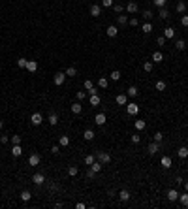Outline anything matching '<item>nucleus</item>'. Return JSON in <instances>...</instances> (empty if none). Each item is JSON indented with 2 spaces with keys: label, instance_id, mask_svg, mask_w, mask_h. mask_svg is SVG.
<instances>
[{
  "label": "nucleus",
  "instance_id": "nucleus-1",
  "mask_svg": "<svg viewBox=\"0 0 188 209\" xmlns=\"http://www.w3.org/2000/svg\"><path fill=\"white\" fill-rule=\"evenodd\" d=\"M30 123L34 124V126H40V124L43 123V115L40 113V111H34V113H32V117H30Z\"/></svg>",
  "mask_w": 188,
  "mask_h": 209
},
{
  "label": "nucleus",
  "instance_id": "nucleus-2",
  "mask_svg": "<svg viewBox=\"0 0 188 209\" xmlns=\"http://www.w3.org/2000/svg\"><path fill=\"white\" fill-rule=\"evenodd\" d=\"M66 77H68V75L64 74V72H57V74H55V79H53V81H55V85H57V87L64 85V79H66Z\"/></svg>",
  "mask_w": 188,
  "mask_h": 209
},
{
  "label": "nucleus",
  "instance_id": "nucleus-3",
  "mask_svg": "<svg viewBox=\"0 0 188 209\" xmlns=\"http://www.w3.org/2000/svg\"><path fill=\"white\" fill-rule=\"evenodd\" d=\"M126 111H128V115H137L139 113V106L135 102H130V104H126Z\"/></svg>",
  "mask_w": 188,
  "mask_h": 209
},
{
  "label": "nucleus",
  "instance_id": "nucleus-4",
  "mask_svg": "<svg viewBox=\"0 0 188 209\" xmlns=\"http://www.w3.org/2000/svg\"><path fill=\"white\" fill-rule=\"evenodd\" d=\"M98 160L102 164H109L111 162V155H109V153H105V151H98Z\"/></svg>",
  "mask_w": 188,
  "mask_h": 209
},
{
  "label": "nucleus",
  "instance_id": "nucleus-5",
  "mask_svg": "<svg viewBox=\"0 0 188 209\" xmlns=\"http://www.w3.org/2000/svg\"><path fill=\"white\" fill-rule=\"evenodd\" d=\"M158 151H160V143H158V141H153L149 147H147V153H149V155H153V156L156 155Z\"/></svg>",
  "mask_w": 188,
  "mask_h": 209
},
{
  "label": "nucleus",
  "instance_id": "nucleus-6",
  "mask_svg": "<svg viewBox=\"0 0 188 209\" xmlns=\"http://www.w3.org/2000/svg\"><path fill=\"white\" fill-rule=\"evenodd\" d=\"M32 181H34V185H43V183H45V175L38 171V173L32 175Z\"/></svg>",
  "mask_w": 188,
  "mask_h": 209
},
{
  "label": "nucleus",
  "instance_id": "nucleus-7",
  "mask_svg": "<svg viewBox=\"0 0 188 209\" xmlns=\"http://www.w3.org/2000/svg\"><path fill=\"white\" fill-rule=\"evenodd\" d=\"M105 34L109 36V38H115V36L119 34V29L115 25H109V26H107V30H105Z\"/></svg>",
  "mask_w": 188,
  "mask_h": 209
},
{
  "label": "nucleus",
  "instance_id": "nucleus-8",
  "mask_svg": "<svg viewBox=\"0 0 188 209\" xmlns=\"http://www.w3.org/2000/svg\"><path fill=\"white\" fill-rule=\"evenodd\" d=\"M105 113H98V115H96V117H94V123L96 124H98V126H103V124H105Z\"/></svg>",
  "mask_w": 188,
  "mask_h": 209
},
{
  "label": "nucleus",
  "instance_id": "nucleus-9",
  "mask_svg": "<svg viewBox=\"0 0 188 209\" xmlns=\"http://www.w3.org/2000/svg\"><path fill=\"white\" fill-rule=\"evenodd\" d=\"M40 160H42V156H40V155H36V153L28 156V164H30V166H38V164H40Z\"/></svg>",
  "mask_w": 188,
  "mask_h": 209
},
{
  "label": "nucleus",
  "instance_id": "nucleus-10",
  "mask_svg": "<svg viewBox=\"0 0 188 209\" xmlns=\"http://www.w3.org/2000/svg\"><path fill=\"white\" fill-rule=\"evenodd\" d=\"M115 102H117L119 106H126V104H128V94H117Z\"/></svg>",
  "mask_w": 188,
  "mask_h": 209
},
{
  "label": "nucleus",
  "instance_id": "nucleus-11",
  "mask_svg": "<svg viewBox=\"0 0 188 209\" xmlns=\"http://www.w3.org/2000/svg\"><path fill=\"white\" fill-rule=\"evenodd\" d=\"M100 13H102V6H100V4H92V6H90V15L98 17Z\"/></svg>",
  "mask_w": 188,
  "mask_h": 209
},
{
  "label": "nucleus",
  "instance_id": "nucleus-12",
  "mask_svg": "<svg viewBox=\"0 0 188 209\" xmlns=\"http://www.w3.org/2000/svg\"><path fill=\"white\" fill-rule=\"evenodd\" d=\"M164 38H166V40H171V38H175V29H171V26H167V29H164Z\"/></svg>",
  "mask_w": 188,
  "mask_h": 209
},
{
  "label": "nucleus",
  "instance_id": "nucleus-13",
  "mask_svg": "<svg viewBox=\"0 0 188 209\" xmlns=\"http://www.w3.org/2000/svg\"><path fill=\"white\" fill-rule=\"evenodd\" d=\"M167 198H169V202H175V200H179V192L175 188H169L167 190Z\"/></svg>",
  "mask_w": 188,
  "mask_h": 209
},
{
  "label": "nucleus",
  "instance_id": "nucleus-14",
  "mask_svg": "<svg viewBox=\"0 0 188 209\" xmlns=\"http://www.w3.org/2000/svg\"><path fill=\"white\" fill-rule=\"evenodd\" d=\"M26 70H28L30 74H34V72L38 70V62H36V60H28V62H26Z\"/></svg>",
  "mask_w": 188,
  "mask_h": 209
},
{
  "label": "nucleus",
  "instance_id": "nucleus-15",
  "mask_svg": "<svg viewBox=\"0 0 188 209\" xmlns=\"http://www.w3.org/2000/svg\"><path fill=\"white\" fill-rule=\"evenodd\" d=\"M137 10H139V8H137V4H135V2H128V6H126L128 13H137Z\"/></svg>",
  "mask_w": 188,
  "mask_h": 209
},
{
  "label": "nucleus",
  "instance_id": "nucleus-16",
  "mask_svg": "<svg viewBox=\"0 0 188 209\" xmlns=\"http://www.w3.org/2000/svg\"><path fill=\"white\" fill-rule=\"evenodd\" d=\"M134 126H135V130H137V132H141V130H145V128H147V123L139 119V121H135V123H134Z\"/></svg>",
  "mask_w": 188,
  "mask_h": 209
},
{
  "label": "nucleus",
  "instance_id": "nucleus-17",
  "mask_svg": "<svg viewBox=\"0 0 188 209\" xmlns=\"http://www.w3.org/2000/svg\"><path fill=\"white\" fill-rule=\"evenodd\" d=\"M160 164H162L164 168H171V166H173V160H171L169 156H162V160H160Z\"/></svg>",
  "mask_w": 188,
  "mask_h": 209
},
{
  "label": "nucleus",
  "instance_id": "nucleus-18",
  "mask_svg": "<svg viewBox=\"0 0 188 209\" xmlns=\"http://www.w3.org/2000/svg\"><path fill=\"white\" fill-rule=\"evenodd\" d=\"M83 138H85L87 141H92V139H94V130H90V128H87V130L83 132Z\"/></svg>",
  "mask_w": 188,
  "mask_h": 209
},
{
  "label": "nucleus",
  "instance_id": "nucleus-19",
  "mask_svg": "<svg viewBox=\"0 0 188 209\" xmlns=\"http://www.w3.org/2000/svg\"><path fill=\"white\" fill-rule=\"evenodd\" d=\"M126 94H128V98H135V96L139 94V89H137V87H134V85H132L130 89H128V92H126Z\"/></svg>",
  "mask_w": 188,
  "mask_h": 209
},
{
  "label": "nucleus",
  "instance_id": "nucleus-20",
  "mask_svg": "<svg viewBox=\"0 0 188 209\" xmlns=\"http://www.w3.org/2000/svg\"><path fill=\"white\" fill-rule=\"evenodd\" d=\"M89 102H90V106H100V102H102V100H100V96L96 94H90V98H89Z\"/></svg>",
  "mask_w": 188,
  "mask_h": 209
},
{
  "label": "nucleus",
  "instance_id": "nucleus-21",
  "mask_svg": "<svg viewBox=\"0 0 188 209\" xmlns=\"http://www.w3.org/2000/svg\"><path fill=\"white\" fill-rule=\"evenodd\" d=\"M21 155H23L21 145H13V147H11V156H15V158H17V156H21Z\"/></svg>",
  "mask_w": 188,
  "mask_h": 209
},
{
  "label": "nucleus",
  "instance_id": "nucleus-22",
  "mask_svg": "<svg viewBox=\"0 0 188 209\" xmlns=\"http://www.w3.org/2000/svg\"><path fill=\"white\" fill-rule=\"evenodd\" d=\"M85 89H87V92H89V94H94V83L92 81H90V79H87V81H85Z\"/></svg>",
  "mask_w": 188,
  "mask_h": 209
},
{
  "label": "nucleus",
  "instance_id": "nucleus-23",
  "mask_svg": "<svg viewBox=\"0 0 188 209\" xmlns=\"http://www.w3.org/2000/svg\"><path fill=\"white\" fill-rule=\"evenodd\" d=\"M179 202H181V206L188 207V192H182V194H179Z\"/></svg>",
  "mask_w": 188,
  "mask_h": 209
},
{
  "label": "nucleus",
  "instance_id": "nucleus-24",
  "mask_svg": "<svg viewBox=\"0 0 188 209\" xmlns=\"http://www.w3.org/2000/svg\"><path fill=\"white\" fill-rule=\"evenodd\" d=\"M102 168H103V164L100 162V160H96V162L92 164V166H90V170H92L94 173H98V171H102Z\"/></svg>",
  "mask_w": 188,
  "mask_h": 209
},
{
  "label": "nucleus",
  "instance_id": "nucleus-25",
  "mask_svg": "<svg viewBox=\"0 0 188 209\" xmlns=\"http://www.w3.org/2000/svg\"><path fill=\"white\" fill-rule=\"evenodd\" d=\"M119 200H121V202H128V200H130V192L128 190H121L119 192Z\"/></svg>",
  "mask_w": 188,
  "mask_h": 209
},
{
  "label": "nucleus",
  "instance_id": "nucleus-26",
  "mask_svg": "<svg viewBox=\"0 0 188 209\" xmlns=\"http://www.w3.org/2000/svg\"><path fill=\"white\" fill-rule=\"evenodd\" d=\"M177 156H179V158H186V156H188V147H179Z\"/></svg>",
  "mask_w": 188,
  "mask_h": 209
},
{
  "label": "nucleus",
  "instance_id": "nucleus-27",
  "mask_svg": "<svg viewBox=\"0 0 188 209\" xmlns=\"http://www.w3.org/2000/svg\"><path fill=\"white\" fill-rule=\"evenodd\" d=\"M58 145H60V147H68V145H70V138H68V136H60Z\"/></svg>",
  "mask_w": 188,
  "mask_h": 209
},
{
  "label": "nucleus",
  "instance_id": "nucleus-28",
  "mask_svg": "<svg viewBox=\"0 0 188 209\" xmlns=\"http://www.w3.org/2000/svg\"><path fill=\"white\" fill-rule=\"evenodd\" d=\"M64 74L68 75V77H75V75H77V68H74V66H70L68 68L66 72H64Z\"/></svg>",
  "mask_w": 188,
  "mask_h": 209
},
{
  "label": "nucleus",
  "instance_id": "nucleus-29",
  "mask_svg": "<svg viewBox=\"0 0 188 209\" xmlns=\"http://www.w3.org/2000/svg\"><path fill=\"white\" fill-rule=\"evenodd\" d=\"M185 10H186V2L185 0H179L177 2V11L179 13H185Z\"/></svg>",
  "mask_w": 188,
  "mask_h": 209
},
{
  "label": "nucleus",
  "instance_id": "nucleus-30",
  "mask_svg": "<svg viewBox=\"0 0 188 209\" xmlns=\"http://www.w3.org/2000/svg\"><path fill=\"white\" fill-rule=\"evenodd\" d=\"M175 47H177L179 51H185L186 49V42L185 40H177V42H175Z\"/></svg>",
  "mask_w": 188,
  "mask_h": 209
},
{
  "label": "nucleus",
  "instance_id": "nucleus-31",
  "mask_svg": "<svg viewBox=\"0 0 188 209\" xmlns=\"http://www.w3.org/2000/svg\"><path fill=\"white\" fill-rule=\"evenodd\" d=\"M77 173H79V168L77 166H70V168H68V175H70V177H75Z\"/></svg>",
  "mask_w": 188,
  "mask_h": 209
},
{
  "label": "nucleus",
  "instance_id": "nucleus-32",
  "mask_svg": "<svg viewBox=\"0 0 188 209\" xmlns=\"http://www.w3.org/2000/svg\"><path fill=\"white\" fill-rule=\"evenodd\" d=\"M153 60H154V62H162V60H164V55L162 53H160V51H154V53H153Z\"/></svg>",
  "mask_w": 188,
  "mask_h": 209
},
{
  "label": "nucleus",
  "instance_id": "nucleus-33",
  "mask_svg": "<svg viewBox=\"0 0 188 209\" xmlns=\"http://www.w3.org/2000/svg\"><path fill=\"white\" fill-rule=\"evenodd\" d=\"M107 85H109L107 77H100L98 79V87H100V89H107Z\"/></svg>",
  "mask_w": 188,
  "mask_h": 209
},
{
  "label": "nucleus",
  "instance_id": "nucleus-34",
  "mask_svg": "<svg viewBox=\"0 0 188 209\" xmlns=\"http://www.w3.org/2000/svg\"><path fill=\"white\" fill-rule=\"evenodd\" d=\"M71 113H75V115H79V113H81V104H79V102L71 104Z\"/></svg>",
  "mask_w": 188,
  "mask_h": 209
},
{
  "label": "nucleus",
  "instance_id": "nucleus-35",
  "mask_svg": "<svg viewBox=\"0 0 188 209\" xmlns=\"http://www.w3.org/2000/svg\"><path fill=\"white\" fill-rule=\"evenodd\" d=\"M19 196H21V200H23V202H28V200L32 198V194H30L28 190H23V192H21Z\"/></svg>",
  "mask_w": 188,
  "mask_h": 209
},
{
  "label": "nucleus",
  "instance_id": "nucleus-36",
  "mask_svg": "<svg viewBox=\"0 0 188 209\" xmlns=\"http://www.w3.org/2000/svg\"><path fill=\"white\" fill-rule=\"evenodd\" d=\"M141 30H143V32H145V34H151V32H153V25H151V23H149V21H147V23H145V25H143V26H141Z\"/></svg>",
  "mask_w": 188,
  "mask_h": 209
},
{
  "label": "nucleus",
  "instance_id": "nucleus-37",
  "mask_svg": "<svg viewBox=\"0 0 188 209\" xmlns=\"http://www.w3.org/2000/svg\"><path fill=\"white\" fill-rule=\"evenodd\" d=\"M57 123H58V115L57 113H49V124H53V126H55Z\"/></svg>",
  "mask_w": 188,
  "mask_h": 209
},
{
  "label": "nucleus",
  "instance_id": "nucleus-38",
  "mask_svg": "<svg viewBox=\"0 0 188 209\" xmlns=\"http://www.w3.org/2000/svg\"><path fill=\"white\" fill-rule=\"evenodd\" d=\"M109 77L113 79V81H119V79H121V72H119V70H113V72L109 74Z\"/></svg>",
  "mask_w": 188,
  "mask_h": 209
},
{
  "label": "nucleus",
  "instance_id": "nucleus-39",
  "mask_svg": "<svg viewBox=\"0 0 188 209\" xmlns=\"http://www.w3.org/2000/svg\"><path fill=\"white\" fill-rule=\"evenodd\" d=\"M94 162H96V160H94V155H87V156H85V164H87V166H92Z\"/></svg>",
  "mask_w": 188,
  "mask_h": 209
},
{
  "label": "nucleus",
  "instance_id": "nucleus-40",
  "mask_svg": "<svg viewBox=\"0 0 188 209\" xmlns=\"http://www.w3.org/2000/svg\"><path fill=\"white\" fill-rule=\"evenodd\" d=\"M154 89H156V91H160V92H162V91H166V81H156Z\"/></svg>",
  "mask_w": 188,
  "mask_h": 209
},
{
  "label": "nucleus",
  "instance_id": "nucleus-41",
  "mask_svg": "<svg viewBox=\"0 0 188 209\" xmlns=\"http://www.w3.org/2000/svg\"><path fill=\"white\" fill-rule=\"evenodd\" d=\"M160 19H167V17H169V11H167L166 10V8H160Z\"/></svg>",
  "mask_w": 188,
  "mask_h": 209
},
{
  "label": "nucleus",
  "instance_id": "nucleus-42",
  "mask_svg": "<svg viewBox=\"0 0 188 209\" xmlns=\"http://www.w3.org/2000/svg\"><path fill=\"white\" fill-rule=\"evenodd\" d=\"M143 17H145L147 21H151V19L154 17V13H153V11H151V10H145V11H143Z\"/></svg>",
  "mask_w": 188,
  "mask_h": 209
},
{
  "label": "nucleus",
  "instance_id": "nucleus-43",
  "mask_svg": "<svg viewBox=\"0 0 188 209\" xmlns=\"http://www.w3.org/2000/svg\"><path fill=\"white\" fill-rule=\"evenodd\" d=\"M75 98H77L79 102H81V100H85V98H87V92H85V91H77V94H75Z\"/></svg>",
  "mask_w": 188,
  "mask_h": 209
},
{
  "label": "nucleus",
  "instance_id": "nucleus-44",
  "mask_svg": "<svg viewBox=\"0 0 188 209\" xmlns=\"http://www.w3.org/2000/svg\"><path fill=\"white\" fill-rule=\"evenodd\" d=\"M117 23H119V25H126V23H128V17H126V15H119V17H117Z\"/></svg>",
  "mask_w": 188,
  "mask_h": 209
},
{
  "label": "nucleus",
  "instance_id": "nucleus-45",
  "mask_svg": "<svg viewBox=\"0 0 188 209\" xmlns=\"http://www.w3.org/2000/svg\"><path fill=\"white\" fill-rule=\"evenodd\" d=\"M11 143H13V145H21V136H11Z\"/></svg>",
  "mask_w": 188,
  "mask_h": 209
},
{
  "label": "nucleus",
  "instance_id": "nucleus-46",
  "mask_svg": "<svg viewBox=\"0 0 188 209\" xmlns=\"http://www.w3.org/2000/svg\"><path fill=\"white\" fill-rule=\"evenodd\" d=\"M102 8H113V0H102Z\"/></svg>",
  "mask_w": 188,
  "mask_h": 209
},
{
  "label": "nucleus",
  "instance_id": "nucleus-47",
  "mask_svg": "<svg viewBox=\"0 0 188 209\" xmlns=\"http://www.w3.org/2000/svg\"><path fill=\"white\" fill-rule=\"evenodd\" d=\"M26 62H28L26 59H17V66L19 68H26Z\"/></svg>",
  "mask_w": 188,
  "mask_h": 209
},
{
  "label": "nucleus",
  "instance_id": "nucleus-48",
  "mask_svg": "<svg viewBox=\"0 0 188 209\" xmlns=\"http://www.w3.org/2000/svg\"><path fill=\"white\" fill-rule=\"evenodd\" d=\"M181 25L185 26V29H188V15H182L181 17Z\"/></svg>",
  "mask_w": 188,
  "mask_h": 209
},
{
  "label": "nucleus",
  "instance_id": "nucleus-49",
  "mask_svg": "<svg viewBox=\"0 0 188 209\" xmlns=\"http://www.w3.org/2000/svg\"><path fill=\"white\" fill-rule=\"evenodd\" d=\"M166 2H167V0H154V6H158V8H166Z\"/></svg>",
  "mask_w": 188,
  "mask_h": 209
},
{
  "label": "nucleus",
  "instance_id": "nucleus-50",
  "mask_svg": "<svg viewBox=\"0 0 188 209\" xmlns=\"http://www.w3.org/2000/svg\"><path fill=\"white\" fill-rule=\"evenodd\" d=\"M143 70L145 72H153V62H145L143 64Z\"/></svg>",
  "mask_w": 188,
  "mask_h": 209
},
{
  "label": "nucleus",
  "instance_id": "nucleus-51",
  "mask_svg": "<svg viewBox=\"0 0 188 209\" xmlns=\"http://www.w3.org/2000/svg\"><path fill=\"white\" fill-rule=\"evenodd\" d=\"M162 139H164V134H162V132H156V134H154V141H162Z\"/></svg>",
  "mask_w": 188,
  "mask_h": 209
},
{
  "label": "nucleus",
  "instance_id": "nucleus-52",
  "mask_svg": "<svg viewBox=\"0 0 188 209\" xmlns=\"http://www.w3.org/2000/svg\"><path fill=\"white\" fill-rule=\"evenodd\" d=\"M113 10L117 11V13H121V11L124 10V8H122V4H113Z\"/></svg>",
  "mask_w": 188,
  "mask_h": 209
},
{
  "label": "nucleus",
  "instance_id": "nucleus-53",
  "mask_svg": "<svg viewBox=\"0 0 188 209\" xmlns=\"http://www.w3.org/2000/svg\"><path fill=\"white\" fill-rule=\"evenodd\" d=\"M139 141H141V136H139V134H134V136H132V143H139Z\"/></svg>",
  "mask_w": 188,
  "mask_h": 209
},
{
  "label": "nucleus",
  "instance_id": "nucleus-54",
  "mask_svg": "<svg viewBox=\"0 0 188 209\" xmlns=\"http://www.w3.org/2000/svg\"><path fill=\"white\" fill-rule=\"evenodd\" d=\"M156 43L160 47H164V43H166V38H164V36H158V40H156Z\"/></svg>",
  "mask_w": 188,
  "mask_h": 209
},
{
  "label": "nucleus",
  "instance_id": "nucleus-55",
  "mask_svg": "<svg viewBox=\"0 0 188 209\" xmlns=\"http://www.w3.org/2000/svg\"><path fill=\"white\" fill-rule=\"evenodd\" d=\"M51 153H53V155H58V153H60V145H53L51 147Z\"/></svg>",
  "mask_w": 188,
  "mask_h": 209
},
{
  "label": "nucleus",
  "instance_id": "nucleus-56",
  "mask_svg": "<svg viewBox=\"0 0 188 209\" xmlns=\"http://www.w3.org/2000/svg\"><path fill=\"white\" fill-rule=\"evenodd\" d=\"M8 141H10V138H8V136H0V143H2V145H6Z\"/></svg>",
  "mask_w": 188,
  "mask_h": 209
},
{
  "label": "nucleus",
  "instance_id": "nucleus-57",
  "mask_svg": "<svg viewBox=\"0 0 188 209\" xmlns=\"http://www.w3.org/2000/svg\"><path fill=\"white\" fill-rule=\"evenodd\" d=\"M128 23H130L132 26H137V25H139V21H137L135 17H134V19H128Z\"/></svg>",
  "mask_w": 188,
  "mask_h": 209
},
{
  "label": "nucleus",
  "instance_id": "nucleus-58",
  "mask_svg": "<svg viewBox=\"0 0 188 209\" xmlns=\"http://www.w3.org/2000/svg\"><path fill=\"white\" fill-rule=\"evenodd\" d=\"M182 185H185V192H188V181H185Z\"/></svg>",
  "mask_w": 188,
  "mask_h": 209
},
{
  "label": "nucleus",
  "instance_id": "nucleus-59",
  "mask_svg": "<svg viewBox=\"0 0 188 209\" xmlns=\"http://www.w3.org/2000/svg\"><path fill=\"white\" fill-rule=\"evenodd\" d=\"M2 128H4V121H0V130H2Z\"/></svg>",
  "mask_w": 188,
  "mask_h": 209
},
{
  "label": "nucleus",
  "instance_id": "nucleus-60",
  "mask_svg": "<svg viewBox=\"0 0 188 209\" xmlns=\"http://www.w3.org/2000/svg\"><path fill=\"white\" fill-rule=\"evenodd\" d=\"M186 8H188V0H186Z\"/></svg>",
  "mask_w": 188,
  "mask_h": 209
}]
</instances>
